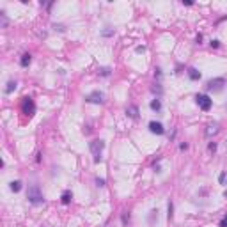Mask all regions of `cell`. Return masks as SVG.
<instances>
[{
  "mask_svg": "<svg viewBox=\"0 0 227 227\" xmlns=\"http://www.w3.org/2000/svg\"><path fill=\"white\" fill-rule=\"evenodd\" d=\"M27 199H29L30 204H36V206L45 202L43 192H41V188L37 186V185H32V186H29V190H27Z\"/></svg>",
  "mask_w": 227,
  "mask_h": 227,
  "instance_id": "obj_1",
  "label": "cell"
},
{
  "mask_svg": "<svg viewBox=\"0 0 227 227\" xmlns=\"http://www.w3.org/2000/svg\"><path fill=\"white\" fill-rule=\"evenodd\" d=\"M103 147H105V142L101 138H96L92 142H89V149L94 156V163H99L101 162V153H103Z\"/></svg>",
  "mask_w": 227,
  "mask_h": 227,
  "instance_id": "obj_2",
  "label": "cell"
},
{
  "mask_svg": "<svg viewBox=\"0 0 227 227\" xmlns=\"http://www.w3.org/2000/svg\"><path fill=\"white\" fill-rule=\"evenodd\" d=\"M21 110H23L25 115H29V117H32L36 114V103H34V99L32 98H23V101H21Z\"/></svg>",
  "mask_w": 227,
  "mask_h": 227,
  "instance_id": "obj_3",
  "label": "cell"
},
{
  "mask_svg": "<svg viewBox=\"0 0 227 227\" xmlns=\"http://www.w3.org/2000/svg\"><path fill=\"white\" fill-rule=\"evenodd\" d=\"M195 101H197L199 108H201V110H204V112H208V110L211 108V105H213L211 98H209L208 94H197V98H195Z\"/></svg>",
  "mask_w": 227,
  "mask_h": 227,
  "instance_id": "obj_4",
  "label": "cell"
},
{
  "mask_svg": "<svg viewBox=\"0 0 227 227\" xmlns=\"http://www.w3.org/2000/svg\"><path fill=\"white\" fill-rule=\"evenodd\" d=\"M225 85V78H213V80H209L208 82V91H222V87Z\"/></svg>",
  "mask_w": 227,
  "mask_h": 227,
  "instance_id": "obj_5",
  "label": "cell"
},
{
  "mask_svg": "<svg viewBox=\"0 0 227 227\" xmlns=\"http://www.w3.org/2000/svg\"><path fill=\"white\" fill-rule=\"evenodd\" d=\"M87 103H103V92H99V91H94L91 92L87 98H85Z\"/></svg>",
  "mask_w": 227,
  "mask_h": 227,
  "instance_id": "obj_6",
  "label": "cell"
},
{
  "mask_svg": "<svg viewBox=\"0 0 227 227\" xmlns=\"http://www.w3.org/2000/svg\"><path fill=\"white\" fill-rule=\"evenodd\" d=\"M149 131H151V133H156V135H163L165 133V128H163L162 123L151 121V123H149Z\"/></svg>",
  "mask_w": 227,
  "mask_h": 227,
  "instance_id": "obj_7",
  "label": "cell"
},
{
  "mask_svg": "<svg viewBox=\"0 0 227 227\" xmlns=\"http://www.w3.org/2000/svg\"><path fill=\"white\" fill-rule=\"evenodd\" d=\"M138 107L137 105H128V107H126V115H128V117H131V119H138Z\"/></svg>",
  "mask_w": 227,
  "mask_h": 227,
  "instance_id": "obj_8",
  "label": "cell"
},
{
  "mask_svg": "<svg viewBox=\"0 0 227 227\" xmlns=\"http://www.w3.org/2000/svg\"><path fill=\"white\" fill-rule=\"evenodd\" d=\"M218 131H220V124H218V123L208 124V128H206V137H213V135H217Z\"/></svg>",
  "mask_w": 227,
  "mask_h": 227,
  "instance_id": "obj_9",
  "label": "cell"
},
{
  "mask_svg": "<svg viewBox=\"0 0 227 227\" xmlns=\"http://www.w3.org/2000/svg\"><path fill=\"white\" fill-rule=\"evenodd\" d=\"M30 62H32V55H30V53H23V55H21V59H20L21 68H29Z\"/></svg>",
  "mask_w": 227,
  "mask_h": 227,
  "instance_id": "obj_10",
  "label": "cell"
},
{
  "mask_svg": "<svg viewBox=\"0 0 227 227\" xmlns=\"http://www.w3.org/2000/svg\"><path fill=\"white\" fill-rule=\"evenodd\" d=\"M188 76H190V80H201V71H197L195 68H190L188 69Z\"/></svg>",
  "mask_w": 227,
  "mask_h": 227,
  "instance_id": "obj_11",
  "label": "cell"
},
{
  "mask_svg": "<svg viewBox=\"0 0 227 227\" xmlns=\"http://www.w3.org/2000/svg\"><path fill=\"white\" fill-rule=\"evenodd\" d=\"M71 199H73V193L69 192V190H66V192L62 193V197H60V202H62V204H69V202H71Z\"/></svg>",
  "mask_w": 227,
  "mask_h": 227,
  "instance_id": "obj_12",
  "label": "cell"
},
{
  "mask_svg": "<svg viewBox=\"0 0 227 227\" xmlns=\"http://www.w3.org/2000/svg\"><path fill=\"white\" fill-rule=\"evenodd\" d=\"M14 89H16V82L14 80H9V82H7V87H5V94H11Z\"/></svg>",
  "mask_w": 227,
  "mask_h": 227,
  "instance_id": "obj_13",
  "label": "cell"
},
{
  "mask_svg": "<svg viewBox=\"0 0 227 227\" xmlns=\"http://www.w3.org/2000/svg\"><path fill=\"white\" fill-rule=\"evenodd\" d=\"M160 108H162V101H160L158 98L153 99V101H151V110H156V112H158Z\"/></svg>",
  "mask_w": 227,
  "mask_h": 227,
  "instance_id": "obj_14",
  "label": "cell"
},
{
  "mask_svg": "<svg viewBox=\"0 0 227 227\" xmlns=\"http://www.w3.org/2000/svg\"><path fill=\"white\" fill-rule=\"evenodd\" d=\"M9 188L13 190V192H20V190H21V181H13L9 185Z\"/></svg>",
  "mask_w": 227,
  "mask_h": 227,
  "instance_id": "obj_15",
  "label": "cell"
},
{
  "mask_svg": "<svg viewBox=\"0 0 227 227\" xmlns=\"http://www.w3.org/2000/svg\"><path fill=\"white\" fill-rule=\"evenodd\" d=\"M218 181H220V185H225V183H227V172L220 174V176H218Z\"/></svg>",
  "mask_w": 227,
  "mask_h": 227,
  "instance_id": "obj_16",
  "label": "cell"
},
{
  "mask_svg": "<svg viewBox=\"0 0 227 227\" xmlns=\"http://www.w3.org/2000/svg\"><path fill=\"white\" fill-rule=\"evenodd\" d=\"M99 75H101V76H110V68H103L99 71Z\"/></svg>",
  "mask_w": 227,
  "mask_h": 227,
  "instance_id": "obj_17",
  "label": "cell"
},
{
  "mask_svg": "<svg viewBox=\"0 0 227 227\" xmlns=\"http://www.w3.org/2000/svg\"><path fill=\"white\" fill-rule=\"evenodd\" d=\"M128 222H130V213H128V211H124V213H123V224L126 225Z\"/></svg>",
  "mask_w": 227,
  "mask_h": 227,
  "instance_id": "obj_18",
  "label": "cell"
},
{
  "mask_svg": "<svg viewBox=\"0 0 227 227\" xmlns=\"http://www.w3.org/2000/svg\"><path fill=\"white\" fill-rule=\"evenodd\" d=\"M167 209H169V215H167V217H169V218H172V211H174V206H172V202H169Z\"/></svg>",
  "mask_w": 227,
  "mask_h": 227,
  "instance_id": "obj_19",
  "label": "cell"
},
{
  "mask_svg": "<svg viewBox=\"0 0 227 227\" xmlns=\"http://www.w3.org/2000/svg\"><path fill=\"white\" fill-rule=\"evenodd\" d=\"M208 149L215 153V151H217V144H215V142H209V146H208Z\"/></svg>",
  "mask_w": 227,
  "mask_h": 227,
  "instance_id": "obj_20",
  "label": "cell"
},
{
  "mask_svg": "<svg viewBox=\"0 0 227 227\" xmlns=\"http://www.w3.org/2000/svg\"><path fill=\"white\" fill-rule=\"evenodd\" d=\"M218 46H220V41L213 39V41H211V48H218Z\"/></svg>",
  "mask_w": 227,
  "mask_h": 227,
  "instance_id": "obj_21",
  "label": "cell"
},
{
  "mask_svg": "<svg viewBox=\"0 0 227 227\" xmlns=\"http://www.w3.org/2000/svg\"><path fill=\"white\" fill-rule=\"evenodd\" d=\"M220 227H227V215L220 220Z\"/></svg>",
  "mask_w": 227,
  "mask_h": 227,
  "instance_id": "obj_22",
  "label": "cell"
},
{
  "mask_svg": "<svg viewBox=\"0 0 227 227\" xmlns=\"http://www.w3.org/2000/svg\"><path fill=\"white\" fill-rule=\"evenodd\" d=\"M179 149H181V151H185V149H188V144H186V142L179 144Z\"/></svg>",
  "mask_w": 227,
  "mask_h": 227,
  "instance_id": "obj_23",
  "label": "cell"
},
{
  "mask_svg": "<svg viewBox=\"0 0 227 227\" xmlns=\"http://www.w3.org/2000/svg\"><path fill=\"white\" fill-rule=\"evenodd\" d=\"M96 183H98V186H105V179H96Z\"/></svg>",
  "mask_w": 227,
  "mask_h": 227,
  "instance_id": "obj_24",
  "label": "cell"
},
{
  "mask_svg": "<svg viewBox=\"0 0 227 227\" xmlns=\"http://www.w3.org/2000/svg\"><path fill=\"white\" fill-rule=\"evenodd\" d=\"M183 5H193L192 0H183Z\"/></svg>",
  "mask_w": 227,
  "mask_h": 227,
  "instance_id": "obj_25",
  "label": "cell"
},
{
  "mask_svg": "<svg viewBox=\"0 0 227 227\" xmlns=\"http://www.w3.org/2000/svg\"><path fill=\"white\" fill-rule=\"evenodd\" d=\"M137 52H138V53H142V52H146V46H137Z\"/></svg>",
  "mask_w": 227,
  "mask_h": 227,
  "instance_id": "obj_26",
  "label": "cell"
},
{
  "mask_svg": "<svg viewBox=\"0 0 227 227\" xmlns=\"http://www.w3.org/2000/svg\"><path fill=\"white\" fill-rule=\"evenodd\" d=\"M201 41H202V34H197V45H201Z\"/></svg>",
  "mask_w": 227,
  "mask_h": 227,
  "instance_id": "obj_27",
  "label": "cell"
},
{
  "mask_svg": "<svg viewBox=\"0 0 227 227\" xmlns=\"http://www.w3.org/2000/svg\"><path fill=\"white\" fill-rule=\"evenodd\" d=\"M112 34H114L112 30H105V32H103V36H112Z\"/></svg>",
  "mask_w": 227,
  "mask_h": 227,
  "instance_id": "obj_28",
  "label": "cell"
}]
</instances>
